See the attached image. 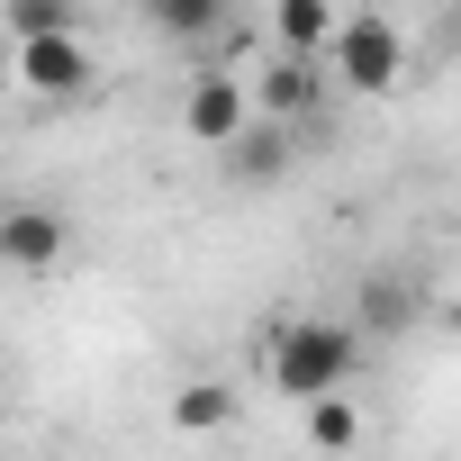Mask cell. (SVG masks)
I'll use <instances>...</instances> for the list:
<instances>
[{
    "label": "cell",
    "mask_w": 461,
    "mask_h": 461,
    "mask_svg": "<svg viewBox=\"0 0 461 461\" xmlns=\"http://www.w3.org/2000/svg\"><path fill=\"white\" fill-rule=\"evenodd\" d=\"M10 91H19V46L0 37V100H10Z\"/></svg>",
    "instance_id": "14"
},
{
    "label": "cell",
    "mask_w": 461,
    "mask_h": 461,
    "mask_svg": "<svg viewBox=\"0 0 461 461\" xmlns=\"http://www.w3.org/2000/svg\"><path fill=\"white\" fill-rule=\"evenodd\" d=\"M64 254H73V217L55 199H0V263L10 272L46 281V272H64Z\"/></svg>",
    "instance_id": "3"
},
{
    "label": "cell",
    "mask_w": 461,
    "mask_h": 461,
    "mask_svg": "<svg viewBox=\"0 0 461 461\" xmlns=\"http://www.w3.org/2000/svg\"><path fill=\"white\" fill-rule=\"evenodd\" d=\"M407 326H416V281H398V272H362L353 335H362V344H389V335H407Z\"/></svg>",
    "instance_id": "7"
},
{
    "label": "cell",
    "mask_w": 461,
    "mask_h": 461,
    "mask_svg": "<svg viewBox=\"0 0 461 461\" xmlns=\"http://www.w3.org/2000/svg\"><path fill=\"white\" fill-rule=\"evenodd\" d=\"M335 0H272V55H308L326 64V37H335Z\"/></svg>",
    "instance_id": "8"
},
{
    "label": "cell",
    "mask_w": 461,
    "mask_h": 461,
    "mask_svg": "<svg viewBox=\"0 0 461 461\" xmlns=\"http://www.w3.org/2000/svg\"><path fill=\"white\" fill-rule=\"evenodd\" d=\"M353 434H362V416H353V398H344V389L308 398V443H317V452H353Z\"/></svg>",
    "instance_id": "12"
},
{
    "label": "cell",
    "mask_w": 461,
    "mask_h": 461,
    "mask_svg": "<svg viewBox=\"0 0 461 461\" xmlns=\"http://www.w3.org/2000/svg\"><path fill=\"white\" fill-rule=\"evenodd\" d=\"M217 154H226V172H236V181H281L290 136H281V118H245V136H236V145H217Z\"/></svg>",
    "instance_id": "9"
},
{
    "label": "cell",
    "mask_w": 461,
    "mask_h": 461,
    "mask_svg": "<svg viewBox=\"0 0 461 461\" xmlns=\"http://www.w3.org/2000/svg\"><path fill=\"white\" fill-rule=\"evenodd\" d=\"M254 353H263L272 389H281L290 407H308V398H326V389H344V380H353L362 335H353L344 317H281V326H263V335H254Z\"/></svg>",
    "instance_id": "1"
},
{
    "label": "cell",
    "mask_w": 461,
    "mask_h": 461,
    "mask_svg": "<svg viewBox=\"0 0 461 461\" xmlns=\"http://www.w3.org/2000/svg\"><path fill=\"white\" fill-rule=\"evenodd\" d=\"M10 46H19V91H37V100H82L91 91L82 28H46V37H10Z\"/></svg>",
    "instance_id": "4"
},
{
    "label": "cell",
    "mask_w": 461,
    "mask_h": 461,
    "mask_svg": "<svg viewBox=\"0 0 461 461\" xmlns=\"http://www.w3.org/2000/svg\"><path fill=\"white\" fill-rule=\"evenodd\" d=\"M245 91H254V118H281V127H290V118L317 109V64H308V55H272Z\"/></svg>",
    "instance_id": "6"
},
{
    "label": "cell",
    "mask_w": 461,
    "mask_h": 461,
    "mask_svg": "<svg viewBox=\"0 0 461 461\" xmlns=\"http://www.w3.org/2000/svg\"><path fill=\"white\" fill-rule=\"evenodd\" d=\"M245 118H254V91L226 73V64H199V73H190V91H181V127H190L199 145H236Z\"/></svg>",
    "instance_id": "5"
},
{
    "label": "cell",
    "mask_w": 461,
    "mask_h": 461,
    "mask_svg": "<svg viewBox=\"0 0 461 461\" xmlns=\"http://www.w3.org/2000/svg\"><path fill=\"white\" fill-rule=\"evenodd\" d=\"M145 10H154V28H163V37L199 46V37H217V28H226V10H236V0H145Z\"/></svg>",
    "instance_id": "11"
},
{
    "label": "cell",
    "mask_w": 461,
    "mask_h": 461,
    "mask_svg": "<svg viewBox=\"0 0 461 461\" xmlns=\"http://www.w3.org/2000/svg\"><path fill=\"white\" fill-rule=\"evenodd\" d=\"M163 416H172L181 434H217V425H236V389H226V380H181Z\"/></svg>",
    "instance_id": "10"
},
{
    "label": "cell",
    "mask_w": 461,
    "mask_h": 461,
    "mask_svg": "<svg viewBox=\"0 0 461 461\" xmlns=\"http://www.w3.org/2000/svg\"><path fill=\"white\" fill-rule=\"evenodd\" d=\"M326 64L344 73V91L380 100V91H398V82H407V37H398V19H380V10H353V19H335V37H326Z\"/></svg>",
    "instance_id": "2"
},
{
    "label": "cell",
    "mask_w": 461,
    "mask_h": 461,
    "mask_svg": "<svg viewBox=\"0 0 461 461\" xmlns=\"http://www.w3.org/2000/svg\"><path fill=\"white\" fill-rule=\"evenodd\" d=\"M46 28H73V0H10V37H46Z\"/></svg>",
    "instance_id": "13"
}]
</instances>
